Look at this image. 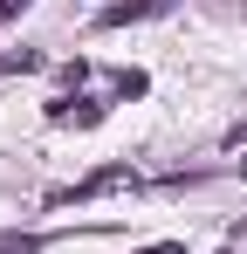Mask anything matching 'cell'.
<instances>
[{
  "instance_id": "obj_1",
  "label": "cell",
  "mask_w": 247,
  "mask_h": 254,
  "mask_svg": "<svg viewBox=\"0 0 247 254\" xmlns=\"http://www.w3.org/2000/svg\"><path fill=\"white\" fill-rule=\"evenodd\" d=\"M165 7H172V0H110L96 21H103V28H124V21H151V14H165Z\"/></svg>"
},
{
  "instance_id": "obj_6",
  "label": "cell",
  "mask_w": 247,
  "mask_h": 254,
  "mask_svg": "<svg viewBox=\"0 0 247 254\" xmlns=\"http://www.w3.org/2000/svg\"><path fill=\"white\" fill-rule=\"evenodd\" d=\"M220 254H234V248H220Z\"/></svg>"
},
{
  "instance_id": "obj_3",
  "label": "cell",
  "mask_w": 247,
  "mask_h": 254,
  "mask_svg": "<svg viewBox=\"0 0 247 254\" xmlns=\"http://www.w3.org/2000/svg\"><path fill=\"white\" fill-rule=\"evenodd\" d=\"M35 248H41L35 234H7V241H0V254H35Z\"/></svg>"
},
{
  "instance_id": "obj_5",
  "label": "cell",
  "mask_w": 247,
  "mask_h": 254,
  "mask_svg": "<svg viewBox=\"0 0 247 254\" xmlns=\"http://www.w3.org/2000/svg\"><path fill=\"white\" fill-rule=\"evenodd\" d=\"M21 7H28V0H0V21H7V14H21Z\"/></svg>"
},
{
  "instance_id": "obj_4",
  "label": "cell",
  "mask_w": 247,
  "mask_h": 254,
  "mask_svg": "<svg viewBox=\"0 0 247 254\" xmlns=\"http://www.w3.org/2000/svg\"><path fill=\"white\" fill-rule=\"evenodd\" d=\"M137 254H185V241H158V248H137Z\"/></svg>"
},
{
  "instance_id": "obj_2",
  "label": "cell",
  "mask_w": 247,
  "mask_h": 254,
  "mask_svg": "<svg viewBox=\"0 0 247 254\" xmlns=\"http://www.w3.org/2000/svg\"><path fill=\"white\" fill-rule=\"evenodd\" d=\"M117 186H130V172H96V179H82L76 192H62V199H96V192H117Z\"/></svg>"
}]
</instances>
